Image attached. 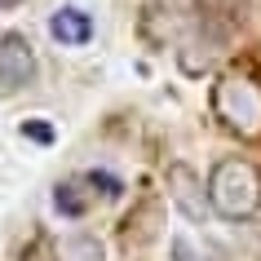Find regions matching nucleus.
I'll return each mask as SVG.
<instances>
[{
  "mask_svg": "<svg viewBox=\"0 0 261 261\" xmlns=\"http://www.w3.org/2000/svg\"><path fill=\"white\" fill-rule=\"evenodd\" d=\"M84 181H89L93 191H102V195H107V199H111V195H120V181L111 177V173H89V177H84Z\"/></svg>",
  "mask_w": 261,
  "mask_h": 261,
  "instance_id": "6e6552de",
  "label": "nucleus"
},
{
  "mask_svg": "<svg viewBox=\"0 0 261 261\" xmlns=\"http://www.w3.org/2000/svg\"><path fill=\"white\" fill-rule=\"evenodd\" d=\"M18 5H22V0H0V9H18Z\"/></svg>",
  "mask_w": 261,
  "mask_h": 261,
  "instance_id": "9b49d317",
  "label": "nucleus"
},
{
  "mask_svg": "<svg viewBox=\"0 0 261 261\" xmlns=\"http://www.w3.org/2000/svg\"><path fill=\"white\" fill-rule=\"evenodd\" d=\"M84 186H89L84 177L58 181V191H54V204H58V213H62V217H84V213H89L93 195H84Z\"/></svg>",
  "mask_w": 261,
  "mask_h": 261,
  "instance_id": "0eeeda50",
  "label": "nucleus"
},
{
  "mask_svg": "<svg viewBox=\"0 0 261 261\" xmlns=\"http://www.w3.org/2000/svg\"><path fill=\"white\" fill-rule=\"evenodd\" d=\"M22 133L36 138V142H49V138H54V128H49V124H22Z\"/></svg>",
  "mask_w": 261,
  "mask_h": 261,
  "instance_id": "1a4fd4ad",
  "label": "nucleus"
},
{
  "mask_svg": "<svg viewBox=\"0 0 261 261\" xmlns=\"http://www.w3.org/2000/svg\"><path fill=\"white\" fill-rule=\"evenodd\" d=\"M49 36L58 44H67V49H80V44L93 40V18L84 14V9H75V5H62L49 18Z\"/></svg>",
  "mask_w": 261,
  "mask_h": 261,
  "instance_id": "39448f33",
  "label": "nucleus"
},
{
  "mask_svg": "<svg viewBox=\"0 0 261 261\" xmlns=\"http://www.w3.org/2000/svg\"><path fill=\"white\" fill-rule=\"evenodd\" d=\"M208 204L226 221H248L261 213V168L252 160H217L208 173Z\"/></svg>",
  "mask_w": 261,
  "mask_h": 261,
  "instance_id": "f257e3e1",
  "label": "nucleus"
},
{
  "mask_svg": "<svg viewBox=\"0 0 261 261\" xmlns=\"http://www.w3.org/2000/svg\"><path fill=\"white\" fill-rule=\"evenodd\" d=\"M36 80V49L22 31L0 36V93H18Z\"/></svg>",
  "mask_w": 261,
  "mask_h": 261,
  "instance_id": "7ed1b4c3",
  "label": "nucleus"
},
{
  "mask_svg": "<svg viewBox=\"0 0 261 261\" xmlns=\"http://www.w3.org/2000/svg\"><path fill=\"white\" fill-rule=\"evenodd\" d=\"M173 252H177V261H195V257H191V244H186V239H173Z\"/></svg>",
  "mask_w": 261,
  "mask_h": 261,
  "instance_id": "9d476101",
  "label": "nucleus"
},
{
  "mask_svg": "<svg viewBox=\"0 0 261 261\" xmlns=\"http://www.w3.org/2000/svg\"><path fill=\"white\" fill-rule=\"evenodd\" d=\"M54 261H107V248L97 234H62L54 248Z\"/></svg>",
  "mask_w": 261,
  "mask_h": 261,
  "instance_id": "423d86ee",
  "label": "nucleus"
},
{
  "mask_svg": "<svg viewBox=\"0 0 261 261\" xmlns=\"http://www.w3.org/2000/svg\"><path fill=\"white\" fill-rule=\"evenodd\" d=\"M168 199L177 204V213L186 221H208V213H213V204H208V186L199 181V173H195L191 164H168Z\"/></svg>",
  "mask_w": 261,
  "mask_h": 261,
  "instance_id": "20e7f679",
  "label": "nucleus"
},
{
  "mask_svg": "<svg viewBox=\"0 0 261 261\" xmlns=\"http://www.w3.org/2000/svg\"><path fill=\"white\" fill-rule=\"evenodd\" d=\"M213 115L239 138H261V75L248 67L221 71L213 84Z\"/></svg>",
  "mask_w": 261,
  "mask_h": 261,
  "instance_id": "f03ea898",
  "label": "nucleus"
}]
</instances>
